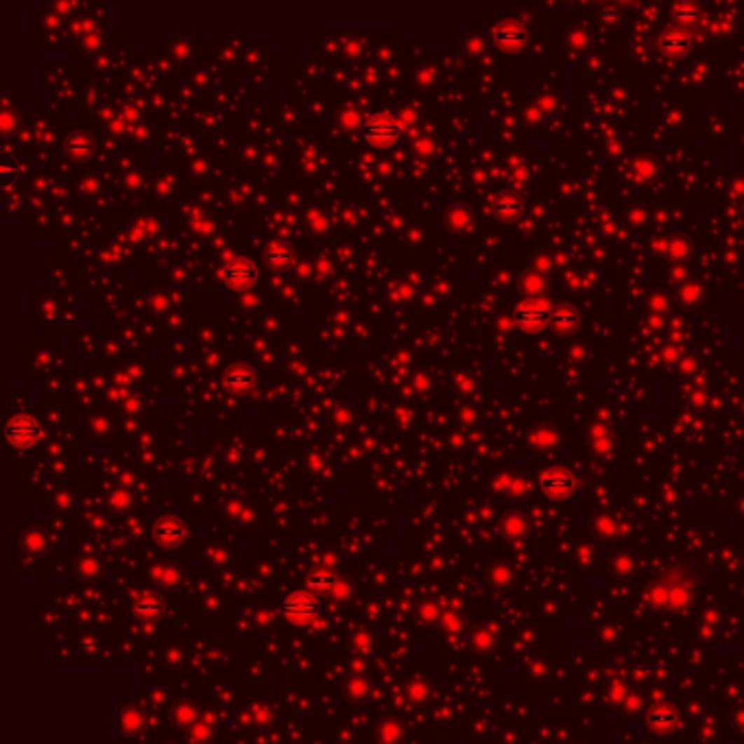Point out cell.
I'll return each mask as SVG.
<instances>
[{"label":"cell","mask_w":744,"mask_h":744,"mask_svg":"<svg viewBox=\"0 0 744 744\" xmlns=\"http://www.w3.org/2000/svg\"><path fill=\"white\" fill-rule=\"evenodd\" d=\"M223 380H225V387L230 391L244 393V391H249L254 387L256 373H254L252 367H247V365H234V367H230L225 371Z\"/></svg>","instance_id":"cell-6"},{"label":"cell","mask_w":744,"mask_h":744,"mask_svg":"<svg viewBox=\"0 0 744 744\" xmlns=\"http://www.w3.org/2000/svg\"><path fill=\"white\" fill-rule=\"evenodd\" d=\"M221 280L230 286V289L247 291L258 282V264L249 258H236L223 266Z\"/></svg>","instance_id":"cell-4"},{"label":"cell","mask_w":744,"mask_h":744,"mask_svg":"<svg viewBox=\"0 0 744 744\" xmlns=\"http://www.w3.org/2000/svg\"><path fill=\"white\" fill-rule=\"evenodd\" d=\"M661 46L666 50H670V53H681L685 46H688V40H685V37H666V40L661 42Z\"/></svg>","instance_id":"cell-18"},{"label":"cell","mask_w":744,"mask_h":744,"mask_svg":"<svg viewBox=\"0 0 744 744\" xmlns=\"http://www.w3.org/2000/svg\"><path fill=\"white\" fill-rule=\"evenodd\" d=\"M282 614L291 622L308 624L321 616V602L315 594H310V591H295V594L284 598Z\"/></svg>","instance_id":"cell-3"},{"label":"cell","mask_w":744,"mask_h":744,"mask_svg":"<svg viewBox=\"0 0 744 744\" xmlns=\"http://www.w3.org/2000/svg\"><path fill=\"white\" fill-rule=\"evenodd\" d=\"M186 537V526L177 518H164L156 524V539L162 546H179Z\"/></svg>","instance_id":"cell-5"},{"label":"cell","mask_w":744,"mask_h":744,"mask_svg":"<svg viewBox=\"0 0 744 744\" xmlns=\"http://www.w3.org/2000/svg\"><path fill=\"white\" fill-rule=\"evenodd\" d=\"M542 487H544L546 493L557 495V498H563V495H567L572 489H574V481H572V476L567 471L552 469V471L542 476Z\"/></svg>","instance_id":"cell-7"},{"label":"cell","mask_w":744,"mask_h":744,"mask_svg":"<svg viewBox=\"0 0 744 744\" xmlns=\"http://www.w3.org/2000/svg\"><path fill=\"white\" fill-rule=\"evenodd\" d=\"M164 609V602L162 598L153 596V594H142L138 600H136V614L144 620H156Z\"/></svg>","instance_id":"cell-10"},{"label":"cell","mask_w":744,"mask_h":744,"mask_svg":"<svg viewBox=\"0 0 744 744\" xmlns=\"http://www.w3.org/2000/svg\"><path fill=\"white\" fill-rule=\"evenodd\" d=\"M20 173H22V166L13 164L11 160H7V162L3 164V179H5V184L18 179V177H20Z\"/></svg>","instance_id":"cell-17"},{"label":"cell","mask_w":744,"mask_h":744,"mask_svg":"<svg viewBox=\"0 0 744 744\" xmlns=\"http://www.w3.org/2000/svg\"><path fill=\"white\" fill-rule=\"evenodd\" d=\"M513 321L518 323L520 328H526V330H539L544 323L550 321V315L537 306H520L518 310H515L513 315Z\"/></svg>","instance_id":"cell-8"},{"label":"cell","mask_w":744,"mask_h":744,"mask_svg":"<svg viewBox=\"0 0 744 744\" xmlns=\"http://www.w3.org/2000/svg\"><path fill=\"white\" fill-rule=\"evenodd\" d=\"M646 724L651 729H659V731H666L677 724V714L673 710H666V708H657L653 712H648L646 716Z\"/></svg>","instance_id":"cell-11"},{"label":"cell","mask_w":744,"mask_h":744,"mask_svg":"<svg viewBox=\"0 0 744 744\" xmlns=\"http://www.w3.org/2000/svg\"><path fill=\"white\" fill-rule=\"evenodd\" d=\"M66 151H68L70 156H74V158H83V156H88L90 151H92V140L85 138V136H72V138L66 142Z\"/></svg>","instance_id":"cell-14"},{"label":"cell","mask_w":744,"mask_h":744,"mask_svg":"<svg viewBox=\"0 0 744 744\" xmlns=\"http://www.w3.org/2000/svg\"><path fill=\"white\" fill-rule=\"evenodd\" d=\"M44 430L40 419L29 413H18L11 415L7 419L5 426V439L9 441V446H13L15 450H27L31 446H35L42 439Z\"/></svg>","instance_id":"cell-1"},{"label":"cell","mask_w":744,"mask_h":744,"mask_svg":"<svg viewBox=\"0 0 744 744\" xmlns=\"http://www.w3.org/2000/svg\"><path fill=\"white\" fill-rule=\"evenodd\" d=\"M362 136L376 146H389L404 136V125L389 113H373L362 123Z\"/></svg>","instance_id":"cell-2"},{"label":"cell","mask_w":744,"mask_h":744,"mask_svg":"<svg viewBox=\"0 0 744 744\" xmlns=\"http://www.w3.org/2000/svg\"><path fill=\"white\" fill-rule=\"evenodd\" d=\"M336 583H338V577L332 570H326V567H319L308 574V585L317 591H330L336 587Z\"/></svg>","instance_id":"cell-12"},{"label":"cell","mask_w":744,"mask_h":744,"mask_svg":"<svg viewBox=\"0 0 744 744\" xmlns=\"http://www.w3.org/2000/svg\"><path fill=\"white\" fill-rule=\"evenodd\" d=\"M295 260V249L289 242H273L269 249H266V262L275 269L280 266H289Z\"/></svg>","instance_id":"cell-9"},{"label":"cell","mask_w":744,"mask_h":744,"mask_svg":"<svg viewBox=\"0 0 744 744\" xmlns=\"http://www.w3.org/2000/svg\"><path fill=\"white\" fill-rule=\"evenodd\" d=\"M495 40H498L502 46H513L520 44L524 40V31L515 25H502L498 31H495Z\"/></svg>","instance_id":"cell-13"},{"label":"cell","mask_w":744,"mask_h":744,"mask_svg":"<svg viewBox=\"0 0 744 744\" xmlns=\"http://www.w3.org/2000/svg\"><path fill=\"white\" fill-rule=\"evenodd\" d=\"M552 321H555V326L559 330H572V328H574V323H577V315L572 310H563V312L552 317Z\"/></svg>","instance_id":"cell-16"},{"label":"cell","mask_w":744,"mask_h":744,"mask_svg":"<svg viewBox=\"0 0 744 744\" xmlns=\"http://www.w3.org/2000/svg\"><path fill=\"white\" fill-rule=\"evenodd\" d=\"M518 207H520V199H518V197L504 195V197L498 199V203H495V212L502 214V216H507V214H515V212H518Z\"/></svg>","instance_id":"cell-15"}]
</instances>
